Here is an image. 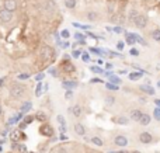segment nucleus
I'll return each instance as SVG.
<instances>
[{
	"mask_svg": "<svg viewBox=\"0 0 160 153\" xmlns=\"http://www.w3.org/2000/svg\"><path fill=\"white\" fill-rule=\"evenodd\" d=\"M141 90L145 91V93H148V94H155V89L150 87V86H141Z\"/></svg>",
	"mask_w": 160,
	"mask_h": 153,
	"instance_id": "nucleus-14",
	"label": "nucleus"
},
{
	"mask_svg": "<svg viewBox=\"0 0 160 153\" xmlns=\"http://www.w3.org/2000/svg\"><path fill=\"white\" fill-rule=\"evenodd\" d=\"M82 59H83L84 62H89V61H90V56H89V54H87V52H84V54H83V56H82Z\"/></svg>",
	"mask_w": 160,
	"mask_h": 153,
	"instance_id": "nucleus-34",
	"label": "nucleus"
},
{
	"mask_svg": "<svg viewBox=\"0 0 160 153\" xmlns=\"http://www.w3.org/2000/svg\"><path fill=\"white\" fill-rule=\"evenodd\" d=\"M58 122H59L61 125H65V120H63L62 115H59V117H58Z\"/></svg>",
	"mask_w": 160,
	"mask_h": 153,
	"instance_id": "nucleus-39",
	"label": "nucleus"
},
{
	"mask_svg": "<svg viewBox=\"0 0 160 153\" xmlns=\"http://www.w3.org/2000/svg\"><path fill=\"white\" fill-rule=\"evenodd\" d=\"M72 55H73V58H79V56H80V51H76V49H75Z\"/></svg>",
	"mask_w": 160,
	"mask_h": 153,
	"instance_id": "nucleus-40",
	"label": "nucleus"
},
{
	"mask_svg": "<svg viewBox=\"0 0 160 153\" xmlns=\"http://www.w3.org/2000/svg\"><path fill=\"white\" fill-rule=\"evenodd\" d=\"M114 143H115L117 146H127L128 139L125 138L124 135H118V136H115V139H114Z\"/></svg>",
	"mask_w": 160,
	"mask_h": 153,
	"instance_id": "nucleus-5",
	"label": "nucleus"
},
{
	"mask_svg": "<svg viewBox=\"0 0 160 153\" xmlns=\"http://www.w3.org/2000/svg\"><path fill=\"white\" fill-rule=\"evenodd\" d=\"M75 132H76L77 135L83 136L84 134H86V128H84L82 124H76V125H75Z\"/></svg>",
	"mask_w": 160,
	"mask_h": 153,
	"instance_id": "nucleus-10",
	"label": "nucleus"
},
{
	"mask_svg": "<svg viewBox=\"0 0 160 153\" xmlns=\"http://www.w3.org/2000/svg\"><path fill=\"white\" fill-rule=\"evenodd\" d=\"M69 45H70L69 42H68V41H65V42H63V44H62V47H63V48H68V47H69Z\"/></svg>",
	"mask_w": 160,
	"mask_h": 153,
	"instance_id": "nucleus-42",
	"label": "nucleus"
},
{
	"mask_svg": "<svg viewBox=\"0 0 160 153\" xmlns=\"http://www.w3.org/2000/svg\"><path fill=\"white\" fill-rule=\"evenodd\" d=\"M115 33H118V34H120V33H122V28H120V27H117V28H115Z\"/></svg>",
	"mask_w": 160,
	"mask_h": 153,
	"instance_id": "nucleus-44",
	"label": "nucleus"
},
{
	"mask_svg": "<svg viewBox=\"0 0 160 153\" xmlns=\"http://www.w3.org/2000/svg\"><path fill=\"white\" fill-rule=\"evenodd\" d=\"M41 55H44L45 59H49L52 58V55H54V51H52L49 47H44L42 49H41Z\"/></svg>",
	"mask_w": 160,
	"mask_h": 153,
	"instance_id": "nucleus-8",
	"label": "nucleus"
},
{
	"mask_svg": "<svg viewBox=\"0 0 160 153\" xmlns=\"http://www.w3.org/2000/svg\"><path fill=\"white\" fill-rule=\"evenodd\" d=\"M0 115H2V106H0Z\"/></svg>",
	"mask_w": 160,
	"mask_h": 153,
	"instance_id": "nucleus-50",
	"label": "nucleus"
},
{
	"mask_svg": "<svg viewBox=\"0 0 160 153\" xmlns=\"http://www.w3.org/2000/svg\"><path fill=\"white\" fill-rule=\"evenodd\" d=\"M20 152H21V153H26V152H27V148H26L24 145H20Z\"/></svg>",
	"mask_w": 160,
	"mask_h": 153,
	"instance_id": "nucleus-41",
	"label": "nucleus"
},
{
	"mask_svg": "<svg viewBox=\"0 0 160 153\" xmlns=\"http://www.w3.org/2000/svg\"><path fill=\"white\" fill-rule=\"evenodd\" d=\"M28 75H27V73H20V75H18V79H20V80H27V79H28Z\"/></svg>",
	"mask_w": 160,
	"mask_h": 153,
	"instance_id": "nucleus-29",
	"label": "nucleus"
},
{
	"mask_svg": "<svg viewBox=\"0 0 160 153\" xmlns=\"http://www.w3.org/2000/svg\"><path fill=\"white\" fill-rule=\"evenodd\" d=\"M91 142L94 143V145H97V146H103V141L100 138H97V136H96V138H93L91 139Z\"/></svg>",
	"mask_w": 160,
	"mask_h": 153,
	"instance_id": "nucleus-25",
	"label": "nucleus"
},
{
	"mask_svg": "<svg viewBox=\"0 0 160 153\" xmlns=\"http://www.w3.org/2000/svg\"><path fill=\"white\" fill-rule=\"evenodd\" d=\"M63 69H65V72H68V73H73L76 68H75V66H73L70 62H66L65 65H63Z\"/></svg>",
	"mask_w": 160,
	"mask_h": 153,
	"instance_id": "nucleus-12",
	"label": "nucleus"
},
{
	"mask_svg": "<svg viewBox=\"0 0 160 153\" xmlns=\"http://www.w3.org/2000/svg\"><path fill=\"white\" fill-rule=\"evenodd\" d=\"M42 79H44V73H38V75H37V77H35V80L37 82H41Z\"/></svg>",
	"mask_w": 160,
	"mask_h": 153,
	"instance_id": "nucleus-37",
	"label": "nucleus"
},
{
	"mask_svg": "<svg viewBox=\"0 0 160 153\" xmlns=\"http://www.w3.org/2000/svg\"><path fill=\"white\" fill-rule=\"evenodd\" d=\"M31 110V103H24L21 106V108H20V111H23V113H27V111H30Z\"/></svg>",
	"mask_w": 160,
	"mask_h": 153,
	"instance_id": "nucleus-19",
	"label": "nucleus"
},
{
	"mask_svg": "<svg viewBox=\"0 0 160 153\" xmlns=\"http://www.w3.org/2000/svg\"><path fill=\"white\" fill-rule=\"evenodd\" d=\"M155 103H156V106L160 108V100H155Z\"/></svg>",
	"mask_w": 160,
	"mask_h": 153,
	"instance_id": "nucleus-47",
	"label": "nucleus"
},
{
	"mask_svg": "<svg viewBox=\"0 0 160 153\" xmlns=\"http://www.w3.org/2000/svg\"><path fill=\"white\" fill-rule=\"evenodd\" d=\"M89 18H91V20L96 18V14H94V13H90V14H89Z\"/></svg>",
	"mask_w": 160,
	"mask_h": 153,
	"instance_id": "nucleus-43",
	"label": "nucleus"
},
{
	"mask_svg": "<svg viewBox=\"0 0 160 153\" xmlns=\"http://www.w3.org/2000/svg\"><path fill=\"white\" fill-rule=\"evenodd\" d=\"M70 97H72V93H70V91H68V93H66V99H70Z\"/></svg>",
	"mask_w": 160,
	"mask_h": 153,
	"instance_id": "nucleus-45",
	"label": "nucleus"
},
{
	"mask_svg": "<svg viewBox=\"0 0 160 153\" xmlns=\"http://www.w3.org/2000/svg\"><path fill=\"white\" fill-rule=\"evenodd\" d=\"M47 6H48V10L49 11H55V9H56V6H55V3L52 2V0H48Z\"/></svg>",
	"mask_w": 160,
	"mask_h": 153,
	"instance_id": "nucleus-22",
	"label": "nucleus"
},
{
	"mask_svg": "<svg viewBox=\"0 0 160 153\" xmlns=\"http://www.w3.org/2000/svg\"><path fill=\"white\" fill-rule=\"evenodd\" d=\"M152 38L155 41H160V30H155L152 33Z\"/></svg>",
	"mask_w": 160,
	"mask_h": 153,
	"instance_id": "nucleus-21",
	"label": "nucleus"
},
{
	"mask_svg": "<svg viewBox=\"0 0 160 153\" xmlns=\"http://www.w3.org/2000/svg\"><path fill=\"white\" fill-rule=\"evenodd\" d=\"M0 150H2V146H0Z\"/></svg>",
	"mask_w": 160,
	"mask_h": 153,
	"instance_id": "nucleus-53",
	"label": "nucleus"
},
{
	"mask_svg": "<svg viewBox=\"0 0 160 153\" xmlns=\"http://www.w3.org/2000/svg\"><path fill=\"white\" fill-rule=\"evenodd\" d=\"M127 42L129 45H134L136 42V35H132V34H127Z\"/></svg>",
	"mask_w": 160,
	"mask_h": 153,
	"instance_id": "nucleus-15",
	"label": "nucleus"
},
{
	"mask_svg": "<svg viewBox=\"0 0 160 153\" xmlns=\"http://www.w3.org/2000/svg\"><path fill=\"white\" fill-rule=\"evenodd\" d=\"M41 89H42V84H38V87H37V91H35V94L37 96H41Z\"/></svg>",
	"mask_w": 160,
	"mask_h": 153,
	"instance_id": "nucleus-38",
	"label": "nucleus"
},
{
	"mask_svg": "<svg viewBox=\"0 0 160 153\" xmlns=\"http://www.w3.org/2000/svg\"><path fill=\"white\" fill-rule=\"evenodd\" d=\"M106 86H107L108 90H118V84H114V83H110V82H108Z\"/></svg>",
	"mask_w": 160,
	"mask_h": 153,
	"instance_id": "nucleus-24",
	"label": "nucleus"
},
{
	"mask_svg": "<svg viewBox=\"0 0 160 153\" xmlns=\"http://www.w3.org/2000/svg\"><path fill=\"white\" fill-rule=\"evenodd\" d=\"M114 100H115V99L110 96V97H107V99H106V103L108 104V106H113V104H114Z\"/></svg>",
	"mask_w": 160,
	"mask_h": 153,
	"instance_id": "nucleus-32",
	"label": "nucleus"
},
{
	"mask_svg": "<svg viewBox=\"0 0 160 153\" xmlns=\"http://www.w3.org/2000/svg\"><path fill=\"white\" fill-rule=\"evenodd\" d=\"M3 9H6V10H9V11L13 13V11L17 9V3H16V0H4Z\"/></svg>",
	"mask_w": 160,
	"mask_h": 153,
	"instance_id": "nucleus-4",
	"label": "nucleus"
},
{
	"mask_svg": "<svg viewBox=\"0 0 160 153\" xmlns=\"http://www.w3.org/2000/svg\"><path fill=\"white\" fill-rule=\"evenodd\" d=\"M10 138H11V141H13V142H17L18 139H20V132H18V131H14V132H11Z\"/></svg>",
	"mask_w": 160,
	"mask_h": 153,
	"instance_id": "nucleus-20",
	"label": "nucleus"
},
{
	"mask_svg": "<svg viewBox=\"0 0 160 153\" xmlns=\"http://www.w3.org/2000/svg\"><path fill=\"white\" fill-rule=\"evenodd\" d=\"M111 153H128V152H124V150H122V152H111Z\"/></svg>",
	"mask_w": 160,
	"mask_h": 153,
	"instance_id": "nucleus-49",
	"label": "nucleus"
},
{
	"mask_svg": "<svg viewBox=\"0 0 160 153\" xmlns=\"http://www.w3.org/2000/svg\"><path fill=\"white\" fill-rule=\"evenodd\" d=\"M152 135H150L149 132H142L141 135H139V141L142 143H150L152 142Z\"/></svg>",
	"mask_w": 160,
	"mask_h": 153,
	"instance_id": "nucleus-7",
	"label": "nucleus"
},
{
	"mask_svg": "<svg viewBox=\"0 0 160 153\" xmlns=\"http://www.w3.org/2000/svg\"><path fill=\"white\" fill-rule=\"evenodd\" d=\"M155 118H156L157 121H160V108H159V107L155 108Z\"/></svg>",
	"mask_w": 160,
	"mask_h": 153,
	"instance_id": "nucleus-30",
	"label": "nucleus"
},
{
	"mask_svg": "<svg viewBox=\"0 0 160 153\" xmlns=\"http://www.w3.org/2000/svg\"><path fill=\"white\" fill-rule=\"evenodd\" d=\"M40 131H41V134L45 135V136H52L54 135V128L49 127V125H42Z\"/></svg>",
	"mask_w": 160,
	"mask_h": 153,
	"instance_id": "nucleus-6",
	"label": "nucleus"
},
{
	"mask_svg": "<svg viewBox=\"0 0 160 153\" xmlns=\"http://www.w3.org/2000/svg\"><path fill=\"white\" fill-rule=\"evenodd\" d=\"M62 86H63L65 89H69V90H70V89H75V87H76L77 83H76V82H63Z\"/></svg>",
	"mask_w": 160,
	"mask_h": 153,
	"instance_id": "nucleus-13",
	"label": "nucleus"
},
{
	"mask_svg": "<svg viewBox=\"0 0 160 153\" xmlns=\"http://www.w3.org/2000/svg\"><path fill=\"white\" fill-rule=\"evenodd\" d=\"M134 21H135V26L138 28H145L146 24H148V18L145 16H136Z\"/></svg>",
	"mask_w": 160,
	"mask_h": 153,
	"instance_id": "nucleus-2",
	"label": "nucleus"
},
{
	"mask_svg": "<svg viewBox=\"0 0 160 153\" xmlns=\"http://www.w3.org/2000/svg\"><path fill=\"white\" fill-rule=\"evenodd\" d=\"M117 121H118V124H122V125H127L128 124V120H127V118H124V117H120Z\"/></svg>",
	"mask_w": 160,
	"mask_h": 153,
	"instance_id": "nucleus-28",
	"label": "nucleus"
},
{
	"mask_svg": "<svg viewBox=\"0 0 160 153\" xmlns=\"http://www.w3.org/2000/svg\"><path fill=\"white\" fill-rule=\"evenodd\" d=\"M124 47H125V44L122 42V41H120V42H117V48H118V49H121V51H122V49H124Z\"/></svg>",
	"mask_w": 160,
	"mask_h": 153,
	"instance_id": "nucleus-36",
	"label": "nucleus"
},
{
	"mask_svg": "<svg viewBox=\"0 0 160 153\" xmlns=\"http://www.w3.org/2000/svg\"><path fill=\"white\" fill-rule=\"evenodd\" d=\"M61 35H62V38H69V31H68V30H63L62 33H61Z\"/></svg>",
	"mask_w": 160,
	"mask_h": 153,
	"instance_id": "nucleus-35",
	"label": "nucleus"
},
{
	"mask_svg": "<svg viewBox=\"0 0 160 153\" xmlns=\"http://www.w3.org/2000/svg\"><path fill=\"white\" fill-rule=\"evenodd\" d=\"M90 70L91 72H94V73H103V70L100 69V68H97V66H91Z\"/></svg>",
	"mask_w": 160,
	"mask_h": 153,
	"instance_id": "nucleus-31",
	"label": "nucleus"
},
{
	"mask_svg": "<svg viewBox=\"0 0 160 153\" xmlns=\"http://www.w3.org/2000/svg\"><path fill=\"white\" fill-rule=\"evenodd\" d=\"M72 114L75 117H80V115H82V108H80L79 106H75L72 108Z\"/></svg>",
	"mask_w": 160,
	"mask_h": 153,
	"instance_id": "nucleus-16",
	"label": "nucleus"
},
{
	"mask_svg": "<svg viewBox=\"0 0 160 153\" xmlns=\"http://www.w3.org/2000/svg\"><path fill=\"white\" fill-rule=\"evenodd\" d=\"M37 120L40 121V122H44V121L47 120V115H45L44 113H38L37 114Z\"/></svg>",
	"mask_w": 160,
	"mask_h": 153,
	"instance_id": "nucleus-23",
	"label": "nucleus"
},
{
	"mask_svg": "<svg viewBox=\"0 0 160 153\" xmlns=\"http://www.w3.org/2000/svg\"><path fill=\"white\" fill-rule=\"evenodd\" d=\"M24 93H26V89H24V86H18V84H13L10 89V94L13 96V97H16V99H20L21 96H24Z\"/></svg>",
	"mask_w": 160,
	"mask_h": 153,
	"instance_id": "nucleus-1",
	"label": "nucleus"
},
{
	"mask_svg": "<svg viewBox=\"0 0 160 153\" xmlns=\"http://www.w3.org/2000/svg\"><path fill=\"white\" fill-rule=\"evenodd\" d=\"M11 18H13V14H11V11L6 10V9L0 10V21L9 23V21H11Z\"/></svg>",
	"mask_w": 160,
	"mask_h": 153,
	"instance_id": "nucleus-3",
	"label": "nucleus"
},
{
	"mask_svg": "<svg viewBox=\"0 0 160 153\" xmlns=\"http://www.w3.org/2000/svg\"><path fill=\"white\" fill-rule=\"evenodd\" d=\"M141 125H149L150 124V115L149 114H142V117H141V120L138 121Z\"/></svg>",
	"mask_w": 160,
	"mask_h": 153,
	"instance_id": "nucleus-9",
	"label": "nucleus"
},
{
	"mask_svg": "<svg viewBox=\"0 0 160 153\" xmlns=\"http://www.w3.org/2000/svg\"><path fill=\"white\" fill-rule=\"evenodd\" d=\"M110 82H111V83H114V84H120L121 83V79H118L117 76H111V77H110Z\"/></svg>",
	"mask_w": 160,
	"mask_h": 153,
	"instance_id": "nucleus-26",
	"label": "nucleus"
},
{
	"mask_svg": "<svg viewBox=\"0 0 160 153\" xmlns=\"http://www.w3.org/2000/svg\"><path fill=\"white\" fill-rule=\"evenodd\" d=\"M141 117H142L141 110H134V111H131V118L134 121H139V120H141Z\"/></svg>",
	"mask_w": 160,
	"mask_h": 153,
	"instance_id": "nucleus-11",
	"label": "nucleus"
},
{
	"mask_svg": "<svg viewBox=\"0 0 160 153\" xmlns=\"http://www.w3.org/2000/svg\"><path fill=\"white\" fill-rule=\"evenodd\" d=\"M141 77H142V72H139V73H131V75H129V79H131V80H139Z\"/></svg>",
	"mask_w": 160,
	"mask_h": 153,
	"instance_id": "nucleus-18",
	"label": "nucleus"
},
{
	"mask_svg": "<svg viewBox=\"0 0 160 153\" xmlns=\"http://www.w3.org/2000/svg\"><path fill=\"white\" fill-rule=\"evenodd\" d=\"M106 68H107V69H111V68H113V65H111V63H107Z\"/></svg>",
	"mask_w": 160,
	"mask_h": 153,
	"instance_id": "nucleus-48",
	"label": "nucleus"
},
{
	"mask_svg": "<svg viewBox=\"0 0 160 153\" xmlns=\"http://www.w3.org/2000/svg\"><path fill=\"white\" fill-rule=\"evenodd\" d=\"M65 6H66L68 9L76 7V0H65Z\"/></svg>",
	"mask_w": 160,
	"mask_h": 153,
	"instance_id": "nucleus-17",
	"label": "nucleus"
},
{
	"mask_svg": "<svg viewBox=\"0 0 160 153\" xmlns=\"http://www.w3.org/2000/svg\"><path fill=\"white\" fill-rule=\"evenodd\" d=\"M33 121H34V117H33V115H27V117L24 118V124H31Z\"/></svg>",
	"mask_w": 160,
	"mask_h": 153,
	"instance_id": "nucleus-27",
	"label": "nucleus"
},
{
	"mask_svg": "<svg viewBox=\"0 0 160 153\" xmlns=\"http://www.w3.org/2000/svg\"><path fill=\"white\" fill-rule=\"evenodd\" d=\"M129 54H131L132 56H138V55H139V51H138V49H135V48H132L131 51H129Z\"/></svg>",
	"mask_w": 160,
	"mask_h": 153,
	"instance_id": "nucleus-33",
	"label": "nucleus"
},
{
	"mask_svg": "<svg viewBox=\"0 0 160 153\" xmlns=\"http://www.w3.org/2000/svg\"><path fill=\"white\" fill-rule=\"evenodd\" d=\"M132 153H141V152H132Z\"/></svg>",
	"mask_w": 160,
	"mask_h": 153,
	"instance_id": "nucleus-52",
	"label": "nucleus"
},
{
	"mask_svg": "<svg viewBox=\"0 0 160 153\" xmlns=\"http://www.w3.org/2000/svg\"><path fill=\"white\" fill-rule=\"evenodd\" d=\"M49 72H51V75H54V76H56V70H55V69H51V70H49Z\"/></svg>",
	"mask_w": 160,
	"mask_h": 153,
	"instance_id": "nucleus-46",
	"label": "nucleus"
},
{
	"mask_svg": "<svg viewBox=\"0 0 160 153\" xmlns=\"http://www.w3.org/2000/svg\"><path fill=\"white\" fill-rule=\"evenodd\" d=\"M157 86H159V87H160V82H159V83H157Z\"/></svg>",
	"mask_w": 160,
	"mask_h": 153,
	"instance_id": "nucleus-51",
	"label": "nucleus"
}]
</instances>
